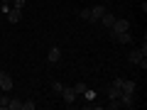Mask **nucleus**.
I'll use <instances>...</instances> for the list:
<instances>
[{"label": "nucleus", "mask_w": 147, "mask_h": 110, "mask_svg": "<svg viewBox=\"0 0 147 110\" xmlns=\"http://www.w3.org/2000/svg\"><path fill=\"white\" fill-rule=\"evenodd\" d=\"M110 39L118 42V44H130L132 42V34H130V30H127V32H120V34H110Z\"/></svg>", "instance_id": "423d86ee"}, {"label": "nucleus", "mask_w": 147, "mask_h": 110, "mask_svg": "<svg viewBox=\"0 0 147 110\" xmlns=\"http://www.w3.org/2000/svg\"><path fill=\"white\" fill-rule=\"evenodd\" d=\"M7 103H10V95L3 91V95H0V110H7Z\"/></svg>", "instance_id": "ddd939ff"}, {"label": "nucleus", "mask_w": 147, "mask_h": 110, "mask_svg": "<svg viewBox=\"0 0 147 110\" xmlns=\"http://www.w3.org/2000/svg\"><path fill=\"white\" fill-rule=\"evenodd\" d=\"M0 88L5 91V93H10V91H12V76H10V73L3 71V76H0Z\"/></svg>", "instance_id": "0eeeda50"}, {"label": "nucleus", "mask_w": 147, "mask_h": 110, "mask_svg": "<svg viewBox=\"0 0 147 110\" xmlns=\"http://www.w3.org/2000/svg\"><path fill=\"white\" fill-rule=\"evenodd\" d=\"M25 5H27L25 0H12V7H17V10H25Z\"/></svg>", "instance_id": "dca6fc26"}, {"label": "nucleus", "mask_w": 147, "mask_h": 110, "mask_svg": "<svg viewBox=\"0 0 147 110\" xmlns=\"http://www.w3.org/2000/svg\"><path fill=\"white\" fill-rule=\"evenodd\" d=\"M84 95H86V98H88V100H93V98H96V93H93V91H88V88L84 91Z\"/></svg>", "instance_id": "6ab92c4d"}, {"label": "nucleus", "mask_w": 147, "mask_h": 110, "mask_svg": "<svg viewBox=\"0 0 147 110\" xmlns=\"http://www.w3.org/2000/svg\"><path fill=\"white\" fill-rule=\"evenodd\" d=\"M88 10H91V25H98V20H100V17H103V12H105V7L103 5H93V7H88Z\"/></svg>", "instance_id": "20e7f679"}, {"label": "nucleus", "mask_w": 147, "mask_h": 110, "mask_svg": "<svg viewBox=\"0 0 147 110\" xmlns=\"http://www.w3.org/2000/svg\"><path fill=\"white\" fill-rule=\"evenodd\" d=\"M7 110H22V100H17V98L12 100V98H10V103H7Z\"/></svg>", "instance_id": "f8f14e48"}, {"label": "nucleus", "mask_w": 147, "mask_h": 110, "mask_svg": "<svg viewBox=\"0 0 147 110\" xmlns=\"http://www.w3.org/2000/svg\"><path fill=\"white\" fill-rule=\"evenodd\" d=\"M135 81H120V91L123 93H135Z\"/></svg>", "instance_id": "9b49d317"}, {"label": "nucleus", "mask_w": 147, "mask_h": 110, "mask_svg": "<svg viewBox=\"0 0 147 110\" xmlns=\"http://www.w3.org/2000/svg\"><path fill=\"white\" fill-rule=\"evenodd\" d=\"M47 61L49 64H59V61H61V49L52 47V49H49V54H47Z\"/></svg>", "instance_id": "6e6552de"}, {"label": "nucleus", "mask_w": 147, "mask_h": 110, "mask_svg": "<svg viewBox=\"0 0 147 110\" xmlns=\"http://www.w3.org/2000/svg\"><path fill=\"white\" fill-rule=\"evenodd\" d=\"M59 95L64 98V103H66V105H74V103H76V91H74V86H71V88H69V86H64Z\"/></svg>", "instance_id": "7ed1b4c3"}, {"label": "nucleus", "mask_w": 147, "mask_h": 110, "mask_svg": "<svg viewBox=\"0 0 147 110\" xmlns=\"http://www.w3.org/2000/svg\"><path fill=\"white\" fill-rule=\"evenodd\" d=\"M0 76H3V71H0Z\"/></svg>", "instance_id": "aec40b11"}, {"label": "nucleus", "mask_w": 147, "mask_h": 110, "mask_svg": "<svg viewBox=\"0 0 147 110\" xmlns=\"http://www.w3.org/2000/svg\"><path fill=\"white\" fill-rule=\"evenodd\" d=\"M61 88H64V86L59 83V81H52V93H54V95H59V93H61Z\"/></svg>", "instance_id": "2eb2a0df"}, {"label": "nucleus", "mask_w": 147, "mask_h": 110, "mask_svg": "<svg viewBox=\"0 0 147 110\" xmlns=\"http://www.w3.org/2000/svg\"><path fill=\"white\" fill-rule=\"evenodd\" d=\"M7 22H10V25H17V22L22 20V10H17V7H10V12H7Z\"/></svg>", "instance_id": "1a4fd4ad"}, {"label": "nucleus", "mask_w": 147, "mask_h": 110, "mask_svg": "<svg viewBox=\"0 0 147 110\" xmlns=\"http://www.w3.org/2000/svg\"><path fill=\"white\" fill-rule=\"evenodd\" d=\"M81 20H86V22L91 20V10H88V7H84V10H81Z\"/></svg>", "instance_id": "f3484780"}, {"label": "nucleus", "mask_w": 147, "mask_h": 110, "mask_svg": "<svg viewBox=\"0 0 147 110\" xmlns=\"http://www.w3.org/2000/svg\"><path fill=\"white\" fill-rule=\"evenodd\" d=\"M34 108H37L34 100H22V110H34Z\"/></svg>", "instance_id": "4468645a"}, {"label": "nucleus", "mask_w": 147, "mask_h": 110, "mask_svg": "<svg viewBox=\"0 0 147 110\" xmlns=\"http://www.w3.org/2000/svg\"><path fill=\"white\" fill-rule=\"evenodd\" d=\"M127 61H130V64H135V66H142V68L147 66V56L140 52V49H132V52L127 54Z\"/></svg>", "instance_id": "f257e3e1"}, {"label": "nucleus", "mask_w": 147, "mask_h": 110, "mask_svg": "<svg viewBox=\"0 0 147 110\" xmlns=\"http://www.w3.org/2000/svg\"><path fill=\"white\" fill-rule=\"evenodd\" d=\"M100 25L105 27V30H110V25H113V22H115V15H113V12H103V17H100Z\"/></svg>", "instance_id": "9d476101"}, {"label": "nucleus", "mask_w": 147, "mask_h": 110, "mask_svg": "<svg viewBox=\"0 0 147 110\" xmlns=\"http://www.w3.org/2000/svg\"><path fill=\"white\" fill-rule=\"evenodd\" d=\"M74 91H76V95H81L86 91V83H76V86H74Z\"/></svg>", "instance_id": "a211bd4d"}, {"label": "nucleus", "mask_w": 147, "mask_h": 110, "mask_svg": "<svg viewBox=\"0 0 147 110\" xmlns=\"http://www.w3.org/2000/svg\"><path fill=\"white\" fill-rule=\"evenodd\" d=\"M130 30V22L127 20H118L115 17V22L110 25V34H120V32H127Z\"/></svg>", "instance_id": "f03ea898"}, {"label": "nucleus", "mask_w": 147, "mask_h": 110, "mask_svg": "<svg viewBox=\"0 0 147 110\" xmlns=\"http://www.w3.org/2000/svg\"><path fill=\"white\" fill-rule=\"evenodd\" d=\"M120 108H135V93H120Z\"/></svg>", "instance_id": "39448f33"}]
</instances>
